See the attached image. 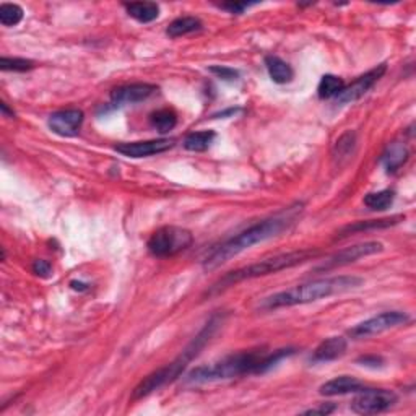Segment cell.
<instances>
[{
	"label": "cell",
	"mask_w": 416,
	"mask_h": 416,
	"mask_svg": "<svg viewBox=\"0 0 416 416\" xmlns=\"http://www.w3.org/2000/svg\"><path fill=\"white\" fill-rule=\"evenodd\" d=\"M358 363L368 366V368H380L384 364V359L380 356H363L358 359Z\"/></svg>",
	"instance_id": "31"
},
{
	"label": "cell",
	"mask_w": 416,
	"mask_h": 416,
	"mask_svg": "<svg viewBox=\"0 0 416 416\" xmlns=\"http://www.w3.org/2000/svg\"><path fill=\"white\" fill-rule=\"evenodd\" d=\"M385 70H387V66H385V64H380V66L373 68V70L366 72L364 75L356 78L351 85H348V87L345 85L343 90L336 95L335 103L340 104V106H343V104L358 101L359 98H363L366 93H368L371 88H373L376 83L380 80V77L384 75Z\"/></svg>",
	"instance_id": "10"
},
{
	"label": "cell",
	"mask_w": 416,
	"mask_h": 416,
	"mask_svg": "<svg viewBox=\"0 0 416 416\" xmlns=\"http://www.w3.org/2000/svg\"><path fill=\"white\" fill-rule=\"evenodd\" d=\"M216 133L213 131L192 132L184 138V148L189 151H205L215 140Z\"/></svg>",
	"instance_id": "21"
},
{
	"label": "cell",
	"mask_w": 416,
	"mask_h": 416,
	"mask_svg": "<svg viewBox=\"0 0 416 416\" xmlns=\"http://www.w3.org/2000/svg\"><path fill=\"white\" fill-rule=\"evenodd\" d=\"M204 23L200 22L197 17H179L176 18L174 22L170 23V27L166 29V34L172 39L186 36V34L200 31Z\"/></svg>",
	"instance_id": "20"
},
{
	"label": "cell",
	"mask_w": 416,
	"mask_h": 416,
	"mask_svg": "<svg viewBox=\"0 0 416 416\" xmlns=\"http://www.w3.org/2000/svg\"><path fill=\"white\" fill-rule=\"evenodd\" d=\"M51 270H52V267L47 260H34L33 272L38 276H49L51 275Z\"/></svg>",
	"instance_id": "30"
},
{
	"label": "cell",
	"mask_w": 416,
	"mask_h": 416,
	"mask_svg": "<svg viewBox=\"0 0 416 416\" xmlns=\"http://www.w3.org/2000/svg\"><path fill=\"white\" fill-rule=\"evenodd\" d=\"M355 143H356V137H355L353 132L343 133V135H341L339 140H336V145H335L336 156H339V158L350 156V153H353Z\"/></svg>",
	"instance_id": "27"
},
{
	"label": "cell",
	"mask_w": 416,
	"mask_h": 416,
	"mask_svg": "<svg viewBox=\"0 0 416 416\" xmlns=\"http://www.w3.org/2000/svg\"><path fill=\"white\" fill-rule=\"evenodd\" d=\"M194 236L189 230L179 226H163L156 230L148 239V252L153 257H172L189 249Z\"/></svg>",
	"instance_id": "6"
},
{
	"label": "cell",
	"mask_w": 416,
	"mask_h": 416,
	"mask_svg": "<svg viewBox=\"0 0 416 416\" xmlns=\"http://www.w3.org/2000/svg\"><path fill=\"white\" fill-rule=\"evenodd\" d=\"M128 17L137 20L138 23H151L160 17V5L155 2H132L124 3Z\"/></svg>",
	"instance_id": "19"
},
{
	"label": "cell",
	"mask_w": 416,
	"mask_h": 416,
	"mask_svg": "<svg viewBox=\"0 0 416 416\" xmlns=\"http://www.w3.org/2000/svg\"><path fill=\"white\" fill-rule=\"evenodd\" d=\"M346 348H348V341L343 336H330L317 346L311 361L312 363H330L341 358L346 353Z\"/></svg>",
	"instance_id": "14"
},
{
	"label": "cell",
	"mask_w": 416,
	"mask_h": 416,
	"mask_svg": "<svg viewBox=\"0 0 416 416\" xmlns=\"http://www.w3.org/2000/svg\"><path fill=\"white\" fill-rule=\"evenodd\" d=\"M408 320H410V315L405 314V312H400V311L382 312V314L371 317L368 320L359 322L358 325H355L353 329L348 330V335L355 340L368 339V336L379 335L385 330L395 329V327L407 324Z\"/></svg>",
	"instance_id": "8"
},
{
	"label": "cell",
	"mask_w": 416,
	"mask_h": 416,
	"mask_svg": "<svg viewBox=\"0 0 416 416\" xmlns=\"http://www.w3.org/2000/svg\"><path fill=\"white\" fill-rule=\"evenodd\" d=\"M208 70H210V73H213L216 78H220V80H225V82H236L237 78H239V72L235 70V68H231V67L211 66Z\"/></svg>",
	"instance_id": "28"
},
{
	"label": "cell",
	"mask_w": 416,
	"mask_h": 416,
	"mask_svg": "<svg viewBox=\"0 0 416 416\" xmlns=\"http://www.w3.org/2000/svg\"><path fill=\"white\" fill-rule=\"evenodd\" d=\"M0 68L3 72H28L34 68V62L29 59L2 57L0 59Z\"/></svg>",
	"instance_id": "26"
},
{
	"label": "cell",
	"mask_w": 416,
	"mask_h": 416,
	"mask_svg": "<svg viewBox=\"0 0 416 416\" xmlns=\"http://www.w3.org/2000/svg\"><path fill=\"white\" fill-rule=\"evenodd\" d=\"M70 286L73 290H87V285H83V283H78V281H72L70 283Z\"/></svg>",
	"instance_id": "34"
},
{
	"label": "cell",
	"mask_w": 416,
	"mask_h": 416,
	"mask_svg": "<svg viewBox=\"0 0 416 416\" xmlns=\"http://www.w3.org/2000/svg\"><path fill=\"white\" fill-rule=\"evenodd\" d=\"M361 389H364V385L361 380L351 376H339V378L329 380V382L322 384L319 387V394L325 395V397H336V395H346V394H356Z\"/></svg>",
	"instance_id": "15"
},
{
	"label": "cell",
	"mask_w": 416,
	"mask_h": 416,
	"mask_svg": "<svg viewBox=\"0 0 416 416\" xmlns=\"http://www.w3.org/2000/svg\"><path fill=\"white\" fill-rule=\"evenodd\" d=\"M382 251H384V244L382 242H378V241H368V242H361V244L345 247V249H341L336 252V254L329 257L324 264L317 265L315 272H329V270L336 269V267L350 265L356 260L363 259V257L374 255V254H378V252H382Z\"/></svg>",
	"instance_id": "9"
},
{
	"label": "cell",
	"mask_w": 416,
	"mask_h": 416,
	"mask_svg": "<svg viewBox=\"0 0 416 416\" xmlns=\"http://www.w3.org/2000/svg\"><path fill=\"white\" fill-rule=\"evenodd\" d=\"M221 320L223 319L220 314L211 315V319L204 325V329L194 336V340L182 350V353L177 356L174 361H171L170 364L163 366V368L155 371V373L147 376V378L133 389L131 397L132 402H138V400L148 397V395H151L153 392H156V390L165 387V385L174 382L177 378H181V374L184 373V369L189 366L191 361L194 359L195 356H199L200 351L204 350V346L210 341L213 334H215L218 329V325H221Z\"/></svg>",
	"instance_id": "4"
},
{
	"label": "cell",
	"mask_w": 416,
	"mask_h": 416,
	"mask_svg": "<svg viewBox=\"0 0 416 416\" xmlns=\"http://www.w3.org/2000/svg\"><path fill=\"white\" fill-rule=\"evenodd\" d=\"M172 147H174V140L172 138H155V140L121 143V145L116 147V151L127 158H148L165 153Z\"/></svg>",
	"instance_id": "12"
},
{
	"label": "cell",
	"mask_w": 416,
	"mask_h": 416,
	"mask_svg": "<svg viewBox=\"0 0 416 416\" xmlns=\"http://www.w3.org/2000/svg\"><path fill=\"white\" fill-rule=\"evenodd\" d=\"M296 216H298V210H286L280 213V215L265 218V220L249 226L237 236L221 242L220 246L213 247L204 259V269L215 270L223 264H226L228 260H231L232 257L251 249L252 246L260 244V242L269 241L272 237L281 235V232L293 225Z\"/></svg>",
	"instance_id": "2"
},
{
	"label": "cell",
	"mask_w": 416,
	"mask_h": 416,
	"mask_svg": "<svg viewBox=\"0 0 416 416\" xmlns=\"http://www.w3.org/2000/svg\"><path fill=\"white\" fill-rule=\"evenodd\" d=\"M254 3H247V2H226V3H220L218 7L223 8V10H228L230 13H235V15H241L244 10H247L249 7H252Z\"/></svg>",
	"instance_id": "29"
},
{
	"label": "cell",
	"mask_w": 416,
	"mask_h": 416,
	"mask_svg": "<svg viewBox=\"0 0 416 416\" xmlns=\"http://www.w3.org/2000/svg\"><path fill=\"white\" fill-rule=\"evenodd\" d=\"M49 128L61 137H75L83 124V112L80 109H64L49 116Z\"/></svg>",
	"instance_id": "13"
},
{
	"label": "cell",
	"mask_w": 416,
	"mask_h": 416,
	"mask_svg": "<svg viewBox=\"0 0 416 416\" xmlns=\"http://www.w3.org/2000/svg\"><path fill=\"white\" fill-rule=\"evenodd\" d=\"M364 285V280L355 275L330 276V278H320L309 281V283L293 286L280 293L270 295L259 303V309L274 311L280 308H291V306L308 304L314 301L330 298V296L346 293V291L356 290Z\"/></svg>",
	"instance_id": "3"
},
{
	"label": "cell",
	"mask_w": 416,
	"mask_h": 416,
	"mask_svg": "<svg viewBox=\"0 0 416 416\" xmlns=\"http://www.w3.org/2000/svg\"><path fill=\"white\" fill-rule=\"evenodd\" d=\"M351 402V410L358 415H378L387 412L397 403V394L387 389H361Z\"/></svg>",
	"instance_id": "7"
},
{
	"label": "cell",
	"mask_w": 416,
	"mask_h": 416,
	"mask_svg": "<svg viewBox=\"0 0 416 416\" xmlns=\"http://www.w3.org/2000/svg\"><path fill=\"white\" fill-rule=\"evenodd\" d=\"M345 88V82L336 75H324L320 78L319 87H317V95L320 100H330L336 98V95Z\"/></svg>",
	"instance_id": "22"
},
{
	"label": "cell",
	"mask_w": 416,
	"mask_h": 416,
	"mask_svg": "<svg viewBox=\"0 0 416 416\" xmlns=\"http://www.w3.org/2000/svg\"><path fill=\"white\" fill-rule=\"evenodd\" d=\"M408 156H410L408 148L405 147L403 143L394 142L385 148V151L382 153V158H380V163H382V166L385 168V171H387L389 174H394V172H397L400 168L408 161Z\"/></svg>",
	"instance_id": "16"
},
{
	"label": "cell",
	"mask_w": 416,
	"mask_h": 416,
	"mask_svg": "<svg viewBox=\"0 0 416 416\" xmlns=\"http://www.w3.org/2000/svg\"><path fill=\"white\" fill-rule=\"evenodd\" d=\"M265 67H267V72H269L272 80H274L275 83H278V85H285V83H290L291 80H293V77H295L293 68H291L290 64H286L283 59H280L276 56H267Z\"/></svg>",
	"instance_id": "18"
},
{
	"label": "cell",
	"mask_w": 416,
	"mask_h": 416,
	"mask_svg": "<svg viewBox=\"0 0 416 416\" xmlns=\"http://www.w3.org/2000/svg\"><path fill=\"white\" fill-rule=\"evenodd\" d=\"M158 91L156 85L151 83H131V85H122L114 88L111 91V104L114 107L128 106V104H137L148 100Z\"/></svg>",
	"instance_id": "11"
},
{
	"label": "cell",
	"mask_w": 416,
	"mask_h": 416,
	"mask_svg": "<svg viewBox=\"0 0 416 416\" xmlns=\"http://www.w3.org/2000/svg\"><path fill=\"white\" fill-rule=\"evenodd\" d=\"M0 109H2V114L3 116H10V117H13L15 116V112L13 111H10L8 109V106H7V103H0Z\"/></svg>",
	"instance_id": "33"
},
{
	"label": "cell",
	"mask_w": 416,
	"mask_h": 416,
	"mask_svg": "<svg viewBox=\"0 0 416 416\" xmlns=\"http://www.w3.org/2000/svg\"><path fill=\"white\" fill-rule=\"evenodd\" d=\"M150 124L160 133H166L176 127L177 116L172 109H160V111L151 114Z\"/></svg>",
	"instance_id": "23"
},
{
	"label": "cell",
	"mask_w": 416,
	"mask_h": 416,
	"mask_svg": "<svg viewBox=\"0 0 416 416\" xmlns=\"http://www.w3.org/2000/svg\"><path fill=\"white\" fill-rule=\"evenodd\" d=\"M335 405H332V403H324V405H320V407H317V408H311V410H306L304 412V415H330L332 412H335Z\"/></svg>",
	"instance_id": "32"
},
{
	"label": "cell",
	"mask_w": 416,
	"mask_h": 416,
	"mask_svg": "<svg viewBox=\"0 0 416 416\" xmlns=\"http://www.w3.org/2000/svg\"><path fill=\"white\" fill-rule=\"evenodd\" d=\"M295 355V348H281L275 351L265 350H249L239 353L228 355L215 363L199 366L186 376V384L202 385L241 378V376L264 374L274 369L280 361Z\"/></svg>",
	"instance_id": "1"
},
{
	"label": "cell",
	"mask_w": 416,
	"mask_h": 416,
	"mask_svg": "<svg viewBox=\"0 0 416 416\" xmlns=\"http://www.w3.org/2000/svg\"><path fill=\"white\" fill-rule=\"evenodd\" d=\"M395 200V192L390 189L385 191H379V192H371L364 197V205L371 208V210H378L382 211L385 208H389L394 204Z\"/></svg>",
	"instance_id": "24"
},
{
	"label": "cell",
	"mask_w": 416,
	"mask_h": 416,
	"mask_svg": "<svg viewBox=\"0 0 416 416\" xmlns=\"http://www.w3.org/2000/svg\"><path fill=\"white\" fill-rule=\"evenodd\" d=\"M403 218L405 216H402V215H397V216H392V218H380V220L358 221V223H355V225H348V226H345L343 230H340V232L336 235V237L341 239V237L356 235V232H363V231H369V230H384V228L397 225V223L402 221Z\"/></svg>",
	"instance_id": "17"
},
{
	"label": "cell",
	"mask_w": 416,
	"mask_h": 416,
	"mask_svg": "<svg viewBox=\"0 0 416 416\" xmlns=\"http://www.w3.org/2000/svg\"><path fill=\"white\" fill-rule=\"evenodd\" d=\"M317 255H319V251L315 249H301V251H293V252H286V254L269 257V259L255 262V264L246 265L242 267V269L230 272V274H226L223 278L218 280L216 283L211 286L210 295L220 293V291L230 288V286L239 283V281L259 278V276H265L272 274H278L281 270L291 269V267L301 265L304 264V262L315 259Z\"/></svg>",
	"instance_id": "5"
},
{
	"label": "cell",
	"mask_w": 416,
	"mask_h": 416,
	"mask_svg": "<svg viewBox=\"0 0 416 416\" xmlns=\"http://www.w3.org/2000/svg\"><path fill=\"white\" fill-rule=\"evenodd\" d=\"M24 17L23 8L17 3H2L0 5V23L3 27H17Z\"/></svg>",
	"instance_id": "25"
}]
</instances>
